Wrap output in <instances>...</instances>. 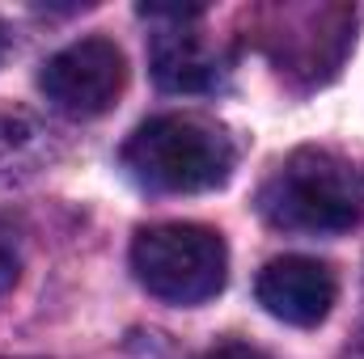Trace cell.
<instances>
[{
  "instance_id": "cell-1",
  "label": "cell",
  "mask_w": 364,
  "mask_h": 359,
  "mask_svg": "<svg viewBox=\"0 0 364 359\" xmlns=\"http://www.w3.org/2000/svg\"><path fill=\"white\" fill-rule=\"evenodd\" d=\"M127 178L157 194L216 190L233 174V140L199 114H157L140 123L123 153Z\"/></svg>"
},
{
  "instance_id": "cell-9",
  "label": "cell",
  "mask_w": 364,
  "mask_h": 359,
  "mask_svg": "<svg viewBox=\"0 0 364 359\" xmlns=\"http://www.w3.org/2000/svg\"><path fill=\"white\" fill-rule=\"evenodd\" d=\"M199 359H267L259 347H250V343H216L212 351H203Z\"/></svg>"
},
{
  "instance_id": "cell-6",
  "label": "cell",
  "mask_w": 364,
  "mask_h": 359,
  "mask_svg": "<svg viewBox=\"0 0 364 359\" xmlns=\"http://www.w3.org/2000/svg\"><path fill=\"white\" fill-rule=\"evenodd\" d=\"M153 77L170 93H208L220 85V55L191 30H161L153 38Z\"/></svg>"
},
{
  "instance_id": "cell-7",
  "label": "cell",
  "mask_w": 364,
  "mask_h": 359,
  "mask_svg": "<svg viewBox=\"0 0 364 359\" xmlns=\"http://www.w3.org/2000/svg\"><path fill=\"white\" fill-rule=\"evenodd\" d=\"M55 161V131L21 106H0V186H21Z\"/></svg>"
},
{
  "instance_id": "cell-10",
  "label": "cell",
  "mask_w": 364,
  "mask_h": 359,
  "mask_svg": "<svg viewBox=\"0 0 364 359\" xmlns=\"http://www.w3.org/2000/svg\"><path fill=\"white\" fill-rule=\"evenodd\" d=\"M339 359H364V330L348 343V347H343V355H339Z\"/></svg>"
},
{
  "instance_id": "cell-4",
  "label": "cell",
  "mask_w": 364,
  "mask_h": 359,
  "mask_svg": "<svg viewBox=\"0 0 364 359\" xmlns=\"http://www.w3.org/2000/svg\"><path fill=\"white\" fill-rule=\"evenodd\" d=\"M38 89L55 110H64L73 118H97L127 89V60H123L119 43L93 34L81 43H68L64 51H55L43 64Z\"/></svg>"
},
{
  "instance_id": "cell-11",
  "label": "cell",
  "mask_w": 364,
  "mask_h": 359,
  "mask_svg": "<svg viewBox=\"0 0 364 359\" xmlns=\"http://www.w3.org/2000/svg\"><path fill=\"white\" fill-rule=\"evenodd\" d=\"M4 47H9V34H4V26H0V55H4Z\"/></svg>"
},
{
  "instance_id": "cell-2",
  "label": "cell",
  "mask_w": 364,
  "mask_h": 359,
  "mask_svg": "<svg viewBox=\"0 0 364 359\" xmlns=\"http://www.w3.org/2000/svg\"><path fill=\"white\" fill-rule=\"evenodd\" d=\"M259 211L284 233H305V237L348 233L364 216V174L339 161L335 153L305 148L263 182Z\"/></svg>"
},
{
  "instance_id": "cell-12",
  "label": "cell",
  "mask_w": 364,
  "mask_h": 359,
  "mask_svg": "<svg viewBox=\"0 0 364 359\" xmlns=\"http://www.w3.org/2000/svg\"><path fill=\"white\" fill-rule=\"evenodd\" d=\"M21 359H26V355H21Z\"/></svg>"
},
{
  "instance_id": "cell-5",
  "label": "cell",
  "mask_w": 364,
  "mask_h": 359,
  "mask_svg": "<svg viewBox=\"0 0 364 359\" xmlns=\"http://www.w3.org/2000/svg\"><path fill=\"white\" fill-rule=\"evenodd\" d=\"M255 296L275 321L309 330V326L326 321V313L339 296V283H335V270L326 263L305 258V254H284V258H272L259 270Z\"/></svg>"
},
{
  "instance_id": "cell-8",
  "label": "cell",
  "mask_w": 364,
  "mask_h": 359,
  "mask_svg": "<svg viewBox=\"0 0 364 359\" xmlns=\"http://www.w3.org/2000/svg\"><path fill=\"white\" fill-rule=\"evenodd\" d=\"M17 275H21V250H17V237L9 224H0V296H9L17 287Z\"/></svg>"
},
{
  "instance_id": "cell-3",
  "label": "cell",
  "mask_w": 364,
  "mask_h": 359,
  "mask_svg": "<svg viewBox=\"0 0 364 359\" xmlns=\"http://www.w3.org/2000/svg\"><path fill=\"white\" fill-rule=\"evenodd\" d=\"M132 270L149 296L191 309L220 296L229 275V250L225 237L208 224H149L132 241Z\"/></svg>"
}]
</instances>
